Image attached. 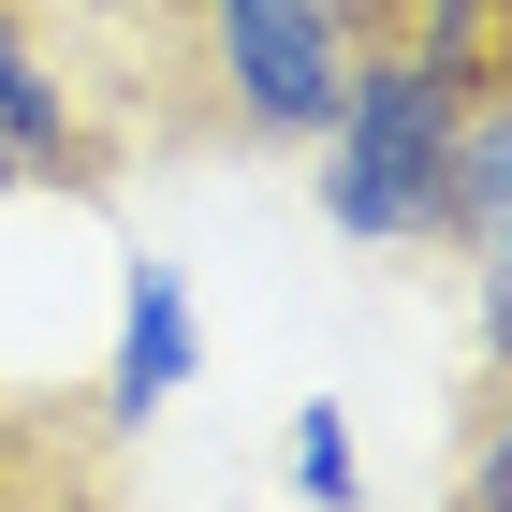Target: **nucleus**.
Here are the masks:
<instances>
[{
	"label": "nucleus",
	"instance_id": "f257e3e1",
	"mask_svg": "<svg viewBox=\"0 0 512 512\" xmlns=\"http://www.w3.org/2000/svg\"><path fill=\"white\" fill-rule=\"evenodd\" d=\"M176 15H191V132L220 147H308L352 59L395 44V0H176Z\"/></svg>",
	"mask_w": 512,
	"mask_h": 512
},
{
	"label": "nucleus",
	"instance_id": "f03ea898",
	"mask_svg": "<svg viewBox=\"0 0 512 512\" xmlns=\"http://www.w3.org/2000/svg\"><path fill=\"white\" fill-rule=\"evenodd\" d=\"M483 88L439 74L425 44H366L352 88H337V118L308 132L322 147V220L352 249H425V205H439V147H454V118H469Z\"/></svg>",
	"mask_w": 512,
	"mask_h": 512
},
{
	"label": "nucleus",
	"instance_id": "7ed1b4c3",
	"mask_svg": "<svg viewBox=\"0 0 512 512\" xmlns=\"http://www.w3.org/2000/svg\"><path fill=\"white\" fill-rule=\"evenodd\" d=\"M0 512H132V439L88 381H0Z\"/></svg>",
	"mask_w": 512,
	"mask_h": 512
},
{
	"label": "nucleus",
	"instance_id": "20e7f679",
	"mask_svg": "<svg viewBox=\"0 0 512 512\" xmlns=\"http://www.w3.org/2000/svg\"><path fill=\"white\" fill-rule=\"evenodd\" d=\"M205 366V322H191V278L161 264V249H132V278H118V366H103V425L118 439H147L161 410H176V381Z\"/></svg>",
	"mask_w": 512,
	"mask_h": 512
},
{
	"label": "nucleus",
	"instance_id": "39448f33",
	"mask_svg": "<svg viewBox=\"0 0 512 512\" xmlns=\"http://www.w3.org/2000/svg\"><path fill=\"white\" fill-rule=\"evenodd\" d=\"M0 147L30 161V176H59V191H118V147H103V118L74 103V74H44L30 44V0H0Z\"/></svg>",
	"mask_w": 512,
	"mask_h": 512
},
{
	"label": "nucleus",
	"instance_id": "423d86ee",
	"mask_svg": "<svg viewBox=\"0 0 512 512\" xmlns=\"http://www.w3.org/2000/svg\"><path fill=\"white\" fill-rule=\"evenodd\" d=\"M425 249H454L469 278H498V249H512V88H483L469 118H454V147H439V205H425Z\"/></svg>",
	"mask_w": 512,
	"mask_h": 512
},
{
	"label": "nucleus",
	"instance_id": "0eeeda50",
	"mask_svg": "<svg viewBox=\"0 0 512 512\" xmlns=\"http://www.w3.org/2000/svg\"><path fill=\"white\" fill-rule=\"evenodd\" d=\"M293 498H308V512H366V469H352V410H337V395H308V410H293Z\"/></svg>",
	"mask_w": 512,
	"mask_h": 512
},
{
	"label": "nucleus",
	"instance_id": "6e6552de",
	"mask_svg": "<svg viewBox=\"0 0 512 512\" xmlns=\"http://www.w3.org/2000/svg\"><path fill=\"white\" fill-rule=\"evenodd\" d=\"M0 191H30V161H15V147H0Z\"/></svg>",
	"mask_w": 512,
	"mask_h": 512
}]
</instances>
